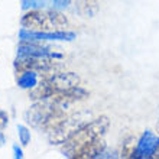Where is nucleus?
Wrapping results in <instances>:
<instances>
[{
    "label": "nucleus",
    "mask_w": 159,
    "mask_h": 159,
    "mask_svg": "<svg viewBox=\"0 0 159 159\" xmlns=\"http://www.w3.org/2000/svg\"><path fill=\"white\" fill-rule=\"evenodd\" d=\"M23 29L32 32H57L67 28V17L57 10H30L20 20Z\"/></svg>",
    "instance_id": "1"
},
{
    "label": "nucleus",
    "mask_w": 159,
    "mask_h": 159,
    "mask_svg": "<svg viewBox=\"0 0 159 159\" xmlns=\"http://www.w3.org/2000/svg\"><path fill=\"white\" fill-rule=\"evenodd\" d=\"M109 126H110V120L107 116H100V117L88 121L84 127H81L75 134H72L71 138L64 143L62 153L70 156V158H72L74 152H75L80 146H83L84 143L91 142L94 139L104 136V133L107 132V129H109Z\"/></svg>",
    "instance_id": "2"
},
{
    "label": "nucleus",
    "mask_w": 159,
    "mask_h": 159,
    "mask_svg": "<svg viewBox=\"0 0 159 159\" xmlns=\"http://www.w3.org/2000/svg\"><path fill=\"white\" fill-rule=\"evenodd\" d=\"M90 119H91V111H78L72 116L65 117L54 130L49 132V142L55 145L65 143L72 134H75L81 127L87 125Z\"/></svg>",
    "instance_id": "3"
},
{
    "label": "nucleus",
    "mask_w": 159,
    "mask_h": 159,
    "mask_svg": "<svg viewBox=\"0 0 159 159\" xmlns=\"http://www.w3.org/2000/svg\"><path fill=\"white\" fill-rule=\"evenodd\" d=\"M61 107L57 106L52 97L49 98H43V100H38L35 104H32L26 111L25 117L26 121L34 127H43L46 125V121L49 120L57 110ZM64 110V109H62Z\"/></svg>",
    "instance_id": "4"
},
{
    "label": "nucleus",
    "mask_w": 159,
    "mask_h": 159,
    "mask_svg": "<svg viewBox=\"0 0 159 159\" xmlns=\"http://www.w3.org/2000/svg\"><path fill=\"white\" fill-rule=\"evenodd\" d=\"M22 41H72L75 38L74 32L57 30V32H32V30H20L19 34Z\"/></svg>",
    "instance_id": "5"
},
{
    "label": "nucleus",
    "mask_w": 159,
    "mask_h": 159,
    "mask_svg": "<svg viewBox=\"0 0 159 159\" xmlns=\"http://www.w3.org/2000/svg\"><path fill=\"white\" fill-rule=\"evenodd\" d=\"M48 81H49L51 87L54 90V94H57V93H62L72 87H77L80 84V77L75 72H62L61 71V72H58V74H55V75L49 77Z\"/></svg>",
    "instance_id": "6"
},
{
    "label": "nucleus",
    "mask_w": 159,
    "mask_h": 159,
    "mask_svg": "<svg viewBox=\"0 0 159 159\" xmlns=\"http://www.w3.org/2000/svg\"><path fill=\"white\" fill-rule=\"evenodd\" d=\"M158 146H159V136L146 130L142 134V138L139 139L136 151L133 153V158H151Z\"/></svg>",
    "instance_id": "7"
},
{
    "label": "nucleus",
    "mask_w": 159,
    "mask_h": 159,
    "mask_svg": "<svg viewBox=\"0 0 159 159\" xmlns=\"http://www.w3.org/2000/svg\"><path fill=\"white\" fill-rule=\"evenodd\" d=\"M106 149V142L103 136L101 138H97L91 142L84 143L83 146H80L75 152L72 158L77 159H91V158H98V156L103 153V151Z\"/></svg>",
    "instance_id": "8"
},
{
    "label": "nucleus",
    "mask_w": 159,
    "mask_h": 159,
    "mask_svg": "<svg viewBox=\"0 0 159 159\" xmlns=\"http://www.w3.org/2000/svg\"><path fill=\"white\" fill-rule=\"evenodd\" d=\"M17 52L19 55H32V57H48V58H57L61 59L62 55L61 54H55V52H51L49 48H45V46H41L38 43H32L29 41H23L17 48Z\"/></svg>",
    "instance_id": "9"
},
{
    "label": "nucleus",
    "mask_w": 159,
    "mask_h": 159,
    "mask_svg": "<svg viewBox=\"0 0 159 159\" xmlns=\"http://www.w3.org/2000/svg\"><path fill=\"white\" fill-rule=\"evenodd\" d=\"M71 3V0H22V7L28 9H64Z\"/></svg>",
    "instance_id": "10"
},
{
    "label": "nucleus",
    "mask_w": 159,
    "mask_h": 159,
    "mask_svg": "<svg viewBox=\"0 0 159 159\" xmlns=\"http://www.w3.org/2000/svg\"><path fill=\"white\" fill-rule=\"evenodd\" d=\"M54 96V90L51 87L48 78H42V81L39 84H36L32 90H30L29 97L32 100L38 101V100H43V98H49Z\"/></svg>",
    "instance_id": "11"
},
{
    "label": "nucleus",
    "mask_w": 159,
    "mask_h": 159,
    "mask_svg": "<svg viewBox=\"0 0 159 159\" xmlns=\"http://www.w3.org/2000/svg\"><path fill=\"white\" fill-rule=\"evenodd\" d=\"M98 10L97 4L93 0H80L78 2V12L85 17H91L94 16Z\"/></svg>",
    "instance_id": "12"
},
{
    "label": "nucleus",
    "mask_w": 159,
    "mask_h": 159,
    "mask_svg": "<svg viewBox=\"0 0 159 159\" xmlns=\"http://www.w3.org/2000/svg\"><path fill=\"white\" fill-rule=\"evenodd\" d=\"M36 77H38V72L36 71L22 72L20 78L17 80V84H19L22 88H34L35 85H36Z\"/></svg>",
    "instance_id": "13"
},
{
    "label": "nucleus",
    "mask_w": 159,
    "mask_h": 159,
    "mask_svg": "<svg viewBox=\"0 0 159 159\" xmlns=\"http://www.w3.org/2000/svg\"><path fill=\"white\" fill-rule=\"evenodd\" d=\"M134 143H136V139H134L133 136H129L127 139H125L123 148H121V156H125V158L133 156L134 151H136V146H138V145H134Z\"/></svg>",
    "instance_id": "14"
},
{
    "label": "nucleus",
    "mask_w": 159,
    "mask_h": 159,
    "mask_svg": "<svg viewBox=\"0 0 159 159\" xmlns=\"http://www.w3.org/2000/svg\"><path fill=\"white\" fill-rule=\"evenodd\" d=\"M17 132H19V139H20L22 145H28L30 140V132L25 126H17Z\"/></svg>",
    "instance_id": "15"
},
{
    "label": "nucleus",
    "mask_w": 159,
    "mask_h": 159,
    "mask_svg": "<svg viewBox=\"0 0 159 159\" xmlns=\"http://www.w3.org/2000/svg\"><path fill=\"white\" fill-rule=\"evenodd\" d=\"M13 151H15V158L20 159L22 156H23V153H22V151H20V149H19V148L16 146V145H15V146H13Z\"/></svg>",
    "instance_id": "16"
},
{
    "label": "nucleus",
    "mask_w": 159,
    "mask_h": 159,
    "mask_svg": "<svg viewBox=\"0 0 159 159\" xmlns=\"http://www.w3.org/2000/svg\"><path fill=\"white\" fill-rule=\"evenodd\" d=\"M0 120L3 121V126L6 125V123H7V116H6V114H4L3 111H0Z\"/></svg>",
    "instance_id": "17"
},
{
    "label": "nucleus",
    "mask_w": 159,
    "mask_h": 159,
    "mask_svg": "<svg viewBox=\"0 0 159 159\" xmlns=\"http://www.w3.org/2000/svg\"><path fill=\"white\" fill-rule=\"evenodd\" d=\"M152 158H156V159H159V146L156 148V151L153 152V155H152Z\"/></svg>",
    "instance_id": "18"
},
{
    "label": "nucleus",
    "mask_w": 159,
    "mask_h": 159,
    "mask_svg": "<svg viewBox=\"0 0 159 159\" xmlns=\"http://www.w3.org/2000/svg\"><path fill=\"white\" fill-rule=\"evenodd\" d=\"M3 143H4V136H3V133L0 132V146H2Z\"/></svg>",
    "instance_id": "19"
},
{
    "label": "nucleus",
    "mask_w": 159,
    "mask_h": 159,
    "mask_svg": "<svg viewBox=\"0 0 159 159\" xmlns=\"http://www.w3.org/2000/svg\"><path fill=\"white\" fill-rule=\"evenodd\" d=\"M156 130H158V133H159V120H158V125H156Z\"/></svg>",
    "instance_id": "20"
}]
</instances>
